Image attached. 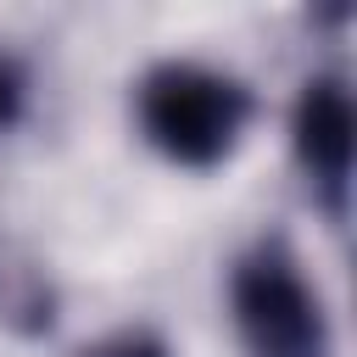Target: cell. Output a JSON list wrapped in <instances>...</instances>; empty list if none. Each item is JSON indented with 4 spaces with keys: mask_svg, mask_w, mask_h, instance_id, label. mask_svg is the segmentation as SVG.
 Listing matches in <instances>:
<instances>
[{
    "mask_svg": "<svg viewBox=\"0 0 357 357\" xmlns=\"http://www.w3.org/2000/svg\"><path fill=\"white\" fill-rule=\"evenodd\" d=\"M229 312L245 357H329L324 296L279 240H262L234 262Z\"/></svg>",
    "mask_w": 357,
    "mask_h": 357,
    "instance_id": "obj_2",
    "label": "cell"
},
{
    "mask_svg": "<svg viewBox=\"0 0 357 357\" xmlns=\"http://www.w3.org/2000/svg\"><path fill=\"white\" fill-rule=\"evenodd\" d=\"M134 112H139V134L173 167H212L245 139L251 89L206 61H162L139 78Z\"/></svg>",
    "mask_w": 357,
    "mask_h": 357,
    "instance_id": "obj_1",
    "label": "cell"
},
{
    "mask_svg": "<svg viewBox=\"0 0 357 357\" xmlns=\"http://www.w3.org/2000/svg\"><path fill=\"white\" fill-rule=\"evenodd\" d=\"M351 89L335 73H318L301 84L296 112H290V151L312 184V195L329 206V218H346V195H351Z\"/></svg>",
    "mask_w": 357,
    "mask_h": 357,
    "instance_id": "obj_3",
    "label": "cell"
},
{
    "mask_svg": "<svg viewBox=\"0 0 357 357\" xmlns=\"http://www.w3.org/2000/svg\"><path fill=\"white\" fill-rule=\"evenodd\" d=\"M89 357H167V346H156L151 335H112V340H100Z\"/></svg>",
    "mask_w": 357,
    "mask_h": 357,
    "instance_id": "obj_5",
    "label": "cell"
},
{
    "mask_svg": "<svg viewBox=\"0 0 357 357\" xmlns=\"http://www.w3.org/2000/svg\"><path fill=\"white\" fill-rule=\"evenodd\" d=\"M17 117H22V73H17V61L0 50V134H6Z\"/></svg>",
    "mask_w": 357,
    "mask_h": 357,
    "instance_id": "obj_4",
    "label": "cell"
}]
</instances>
